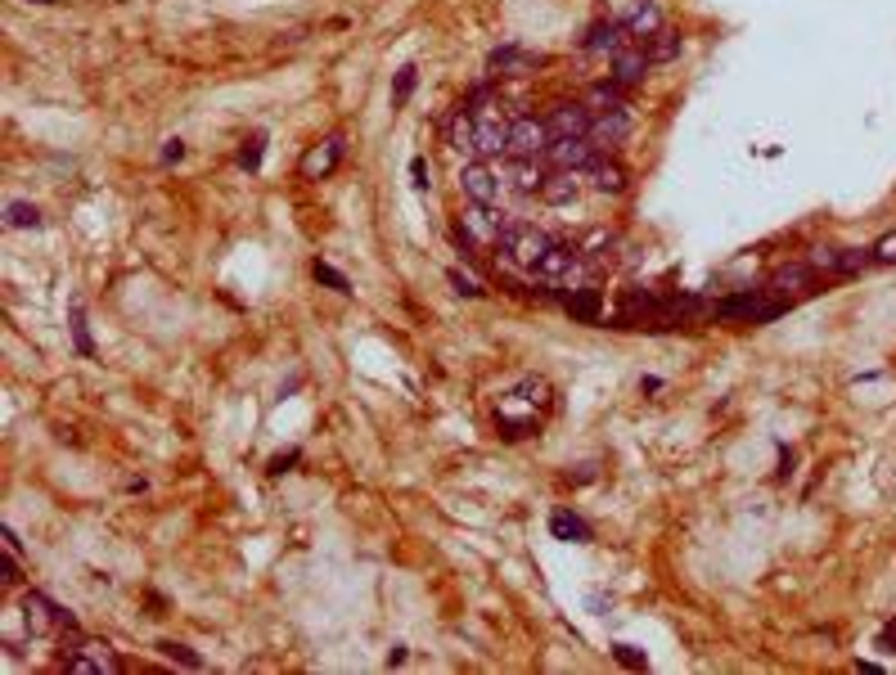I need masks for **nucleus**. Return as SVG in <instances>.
<instances>
[{
  "mask_svg": "<svg viewBox=\"0 0 896 675\" xmlns=\"http://www.w3.org/2000/svg\"><path fill=\"white\" fill-rule=\"evenodd\" d=\"M788 306L793 302L775 297L770 288H748V293H739V297L716 302V315H721V320H743V324H770V320H779Z\"/></svg>",
  "mask_w": 896,
  "mask_h": 675,
  "instance_id": "f257e3e1",
  "label": "nucleus"
},
{
  "mask_svg": "<svg viewBox=\"0 0 896 675\" xmlns=\"http://www.w3.org/2000/svg\"><path fill=\"white\" fill-rule=\"evenodd\" d=\"M550 234H541L536 225H505V234H500L496 248L505 252V261H514V266H527L536 270V261L550 252Z\"/></svg>",
  "mask_w": 896,
  "mask_h": 675,
  "instance_id": "f03ea898",
  "label": "nucleus"
},
{
  "mask_svg": "<svg viewBox=\"0 0 896 675\" xmlns=\"http://www.w3.org/2000/svg\"><path fill=\"white\" fill-rule=\"evenodd\" d=\"M23 621L32 635H59V630H77V617L68 608H59L55 599H46L41 590L23 594Z\"/></svg>",
  "mask_w": 896,
  "mask_h": 675,
  "instance_id": "7ed1b4c3",
  "label": "nucleus"
},
{
  "mask_svg": "<svg viewBox=\"0 0 896 675\" xmlns=\"http://www.w3.org/2000/svg\"><path fill=\"white\" fill-rule=\"evenodd\" d=\"M473 144H478L482 158L509 153V117H505V108H500V104L473 108Z\"/></svg>",
  "mask_w": 896,
  "mask_h": 675,
  "instance_id": "20e7f679",
  "label": "nucleus"
},
{
  "mask_svg": "<svg viewBox=\"0 0 896 675\" xmlns=\"http://www.w3.org/2000/svg\"><path fill=\"white\" fill-rule=\"evenodd\" d=\"M460 189L469 203H482V207H496V198L505 194V176H500L491 162H464L460 167Z\"/></svg>",
  "mask_w": 896,
  "mask_h": 675,
  "instance_id": "39448f33",
  "label": "nucleus"
},
{
  "mask_svg": "<svg viewBox=\"0 0 896 675\" xmlns=\"http://www.w3.org/2000/svg\"><path fill=\"white\" fill-rule=\"evenodd\" d=\"M500 234H505V216H500L496 207L469 203V207L460 212V239H464V243L491 248V243H500Z\"/></svg>",
  "mask_w": 896,
  "mask_h": 675,
  "instance_id": "423d86ee",
  "label": "nucleus"
},
{
  "mask_svg": "<svg viewBox=\"0 0 896 675\" xmlns=\"http://www.w3.org/2000/svg\"><path fill=\"white\" fill-rule=\"evenodd\" d=\"M550 126H545V117H532V113H523V117H514L509 122V153L514 158H541L545 149H550Z\"/></svg>",
  "mask_w": 896,
  "mask_h": 675,
  "instance_id": "0eeeda50",
  "label": "nucleus"
},
{
  "mask_svg": "<svg viewBox=\"0 0 896 675\" xmlns=\"http://www.w3.org/2000/svg\"><path fill=\"white\" fill-rule=\"evenodd\" d=\"M541 158L550 171H586L599 158V149L590 144V135H568V140H550Z\"/></svg>",
  "mask_w": 896,
  "mask_h": 675,
  "instance_id": "6e6552de",
  "label": "nucleus"
},
{
  "mask_svg": "<svg viewBox=\"0 0 896 675\" xmlns=\"http://www.w3.org/2000/svg\"><path fill=\"white\" fill-rule=\"evenodd\" d=\"M343 153H347L343 135H325V140H316L307 153H302V162H298L302 180H325V176H334L338 162H343Z\"/></svg>",
  "mask_w": 896,
  "mask_h": 675,
  "instance_id": "1a4fd4ad",
  "label": "nucleus"
},
{
  "mask_svg": "<svg viewBox=\"0 0 896 675\" xmlns=\"http://www.w3.org/2000/svg\"><path fill=\"white\" fill-rule=\"evenodd\" d=\"M590 108L586 99H563V104L550 108V117H545V126H550L554 140H568V135H586L590 131Z\"/></svg>",
  "mask_w": 896,
  "mask_h": 675,
  "instance_id": "9d476101",
  "label": "nucleus"
},
{
  "mask_svg": "<svg viewBox=\"0 0 896 675\" xmlns=\"http://www.w3.org/2000/svg\"><path fill=\"white\" fill-rule=\"evenodd\" d=\"M626 45H631V32H626V23H617V18H604V23H595L586 36H581V50L608 54V59H613L617 50H626Z\"/></svg>",
  "mask_w": 896,
  "mask_h": 675,
  "instance_id": "9b49d317",
  "label": "nucleus"
},
{
  "mask_svg": "<svg viewBox=\"0 0 896 675\" xmlns=\"http://www.w3.org/2000/svg\"><path fill=\"white\" fill-rule=\"evenodd\" d=\"M815 279H820V275H815V270L802 261V266H779L775 275L766 279V288L775 297H788V302H793V297H802V293H815Z\"/></svg>",
  "mask_w": 896,
  "mask_h": 675,
  "instance_id": "f8f14e48",
  "label": "nucleus"
},
{
  "mask_svg": "<svg viewBox=\"0 0 896 675\" xmlns=\"http://www.w3.org/2000/svg\"><path fill=\"white\" fill-rule=\"evenodd\" d=\"M500 176H505V185L518 189V194H541V185L550 180V167H545V158H514V167L500 171Z\"/></svg>",
  "mask_w": 896,
  "mask_h": 675,
  "instance_id": "ddd939ff",
  "label": "nucleus"
},
{
  "mask_svg": "<svg viewBox=\"0 0 896 675\" xmlns=\"http://www.w3.org/2000/svg\"><path fill=\"white\" fill-rule=\"evenodd\" d=\"M649 50H644V45H626V50H617L613 54V72H608V77L617 81V86H635V81H644L649 77Z\"/></svg>",
  "mask_w": 896,
  "mask_h": 675,
  "instance_id": "4468645a",
  "label": "nucleus"
},
{
  "mask_svg": "<svg viewBox=\"0 0 896 675\" xmlns=\"http://www.w3.org/2000/svg\"><path fill=\"white\" fill-rule=\"evenodd\" d=\"M586 180H590V189H599V194H622V189L631 185V176H626L622 162L604 158V153H599V158L586 167Z\"/></svg>",
  "mask_w": 896,
  "mask_h": 675,
  "instance_id": "2eb2a0df",
  "label": "nucleus"
},
{
  "mask_svg": "<svg viewBox=\"0 0 896 675\" xmlns=\"http://www.w3.org/2000/svg\"><path fill=\"white\" fill-rule=\"evenodd\" d=\"M626 131H631V117H626V108H617V113H595L590 117V144L595 149H608V144H622Z\"/></svg>",
  "mask_w": 896,
  "mask_h": 675,
  "instance_id": "dca6fc26",
  "label": "nucleus"
},
{
  "mask_svg": "<svg viewBox=\"0 0 896 675\" xmlns=\"http://www.w3.org/2000/svg\"><path fill=\"white\" fill-rule=\"evenodd\" d=\"M577 261H581V248H572V243H550V252L536 261V275L550 279V284L554 279H572Z\"/></svg>",
  "mask_w": 896,
  "mask_h": 675,
  "instance_id": "f3484780",
  "label": "nucleus"
},
{
  "mask_svg": "<svg viewBox=\"0 0 896 675\" xmlns=\"http://www.w3.org/2000/svg\"><path fill=\"white\" fill-rule=\"evenodd\" d=\"M550 531H554V540H568V545H590V540H595L590 522L581 518V513H572V509L550 513Z\"/></svg>",
  "mask_w": 896,
  "mask_h": 675,
  "instance_id": "a211bd4d",
  "label": "nucleus"
},
{
  "mask_svg": "<svg viewBox=\"0 0 896 675\" xmlns=\"http://www.w3.org/2000/svg\"><path fill=\"white\" fill-rule=\"evenodd\" d=\"M626 32H631L635 45H644V41H653L658 32H667V14H662V9L649 0L644 9H635V14L626 18Z\"/></svg>",
  "mask_w": 896,
  "mask_h": 675,
  "instance_id": "6ab92c4d",
  "label": "nucleus"
},
{
  "mask_svg": "<svg viewBox=\"0 0 896 675\" xmlns=\"http://www.w3.org/2000/svg\"><path fill=\"white\" fill-rule=\"evenodd\" d=\"M491 68H500V72H509V77H523V72H532V68H541V54H527V50H518V45H500V50H491Z\"/></svg>",
  "mask_w": 896,
  "mask_h": 675,
  "instance_id": "aec40b11",
  "label": "nucleus"
},
{
  "mask_svg": "<svg viewBox=\"0 0 896 675\" xmlns=\"http://www.w3.org/2000/svg\"><path fill=\"white\" fill-rule=\"evenodd\" d=\"M563 302H568V311L577 315L581 324H599V315H604V293H599L595 284H586V288H572V293L563 297Z\"/></svg>",
  "mask_w": 896,
  "mask_h": 675,
  "instance_id": "412c9836",
  "label": "nucleus"
},
{
  "mask_svg": "<svg viewBox=\"0 0 896 675\" xmlns=\"http://www.w3.org/2000/svg\"><path fill=\"white\" fill-rule=\"evenodd\" d=\"M577 194H581V171H550V180L541 185V198L554 207L572 203Z\"/></svg>",
  "mask_w": 896,
  "mask_h": 675,
  "instance_id": "4be33fe9",
  "label": "nucleus"
},
{
  "mask_svg": "<svg viewBox=\"0 0 896 675\" xmlns=\"http://www.w3.org/2000/svg\"><path fill=\"white\" fill-rule=\"evenodd\" d=\"M586 108L590 113H617V108H626V86H617L613 77L595 81V86L586 90Z\"/></svg>",
  "mask_w": 896,
  "mask_h": 675,
  "instance_id": "5701e85b",
  "label": "nucleus"
},
{
  "mask_svg": "<svg viewBox=\"0 0 896 675\" xmlns=\"http://www.w3.org/2000/svg\"><path fill=\"white\" fill-rule=\"evenodd\" d=\"M5 225H10V230H41V225H46V216H41L37 203L10 198V203H5Z\"/></svg>",
  "mask_w": 896,
  "mask_h": 675,
  "instance_id": "b1692460",
  "label": "nucleus"
},
{
  "mask_svg": "<svg viewBox=\"0 0 896 675\" xmlns=\"http://www.w3.org/2000/svg\"><path fill=\"white\" fill-rule=\"evenodd\" d=\"M644 50H649V63H671V59H680L685 41H680V32H658L653 41H644Z\"/></svg>",
  "mask_w": 896,
  "mask_h": 675,
  "instance_id": "393cba45",
  "label": "nucleus"
},
{
  "mask_svg": "<svg viewBox=\"0 0 896 675\" xmlns=\"http://www.w3.org/2000/svg\"><path fill=\"white\" fill-rule=\"evenodd\" d=\"M451 149L455 153H478V144H473V117L464 113V104H460V113H455V126H451Z\"/></svg>",
  "mask_w": 896,
  "mask_h": 675,
  "instance_id": "a878e982",
  "label": "nucleus"
},
{
  "mask_svg": "<svg viewBox=\"0 0 896 675\" xmlns=\"http://www.w3.org/2000/svg\"><path fill=\"white\" fill-rule=\"evenodd\" d=\"M869 266H874V252H869V248H842V266H838V279L865 275Z\"/></svg>",
  "mask_w": 896,
  "mask_h": 675,
  "instance_id": "bb28decb",
  "label": "nucleus"
},
{
  "mask_svg": "<svg viewBox=\"0 0 896 675\" xmlns=\"http://www.w3.org/2000/svg\"><path fill=\"white\" fill-rule=\"evenodd\" d=\"M806 266H811L815 275H838L842 248H811V252H806Z\"/></svg>",
  "mask_w": 896,
  "mask_h": 675,
  "instance_id": "cd10ccee",
  "label": "nucleus"
},
{
  "mask_svg": "<svg viewBox=\"0 0 896 675\" xmlns=\"http://www.w3.org/2000/svg\"><path fill=\"white\" fill-rule=\"evenodd\" d=\"M514 396H523L532 410H545V405H550V383H545V378H523Z\"/></svg>",
  "mask_w": 896,
  "mask_h": 675,
  "instance_id": "c85d7f7f",
  "label": "nucleus"
},
{
  "mask_svg": "<svg viewBox=\"0 0 896 675\" xmlns=\"http://www.w3.org/2000/svg\"><path fill=\"white\" fill-rule=\"evenodd\" d=\"M19 581H23V554L19 549H5V558H0V585L14 590Z\"/></svg>",
  "mask_w": 896,
  "mask_h": 675,
  "instance_id": "c756f323",
  "label": "nucleus"
},
{
  "mask_svg": "<svg viewBox=\"0 0 896 675\" xmlns=\"http://www.w3.org/2000/svg\"><path fill=\"white\" fill-rule=\"evenodd\" d=\"M446 284H451L460 297H469V302H473V297H482V293H487V288H482L473 275H464L460 266H451V270H446Z\"/></svg>",
  "mask_w": 896,
  "mask_h": 675,
  "instance_id": "7c9ffc66",
  "label": "nucleus"
},
{
  "mask_svg": "<svg viewBox=\"0 0 896 675\" xmlns=\"http://www.w3.org/2000/svg\"><path fill=\"white\" fill-rule=\"evenodd\" d=\"M311 275H316L320 284H329V288H334V293H352V279H347L343 270H334V266H329V261H316V266H311Z\"/></svg>",
  "mask_w": 896,
  "mask_h": 675,
  "instance_id": "2f4dec72",
  "label": "nucleus"
},
{
  "mask_svg": "<svg viewBox=\"0 0 896 675\" xmlns=\"http://www.w3.org/2000/svg\"><path fill=\"white\" fill-rule=\"evenodd\" d=\"M73 338H77V351H82V356H95V342H91V329H86L82 302H73Z\"/></svg>",
  "mask_w": 896,
  "mask_h": 675,
  "instance_id": "473e14b6",
  "label": "nucleus"
},
{
  "mask_svg": "<svg viewBox=\"0 0 896 675\" xmlns=\"http://www.w3.org/2000/svg\"><path fill=\"white\" fill-rule=\"evenodd\" d=\"M415 81H419V68H415V63H406V68H397V86H392V104H406V99H410V90H415Z\"/></svg>",
  "mask_w": 896,
  "mask_h": 675,
  "instance_id": "72a5a7b5",
  "label": "nucleus"
},
{
  "mask_svg": "<svg viewBox=\"0 0 896 675\" xmlns=\"http://www.w3.org/2000/svg\"><path fill=\"white\" fill-rule=\"evenodd\" d=\"M158 648H163V653L172 657V662L190 666V671H199V666H203V657H199V653H190V648H185V644H172V639H163V644H158Z\"/></svg>",
  "mask_w": 896,
  "mask_h": 675,
  "instance_id": "f704fd0d",
  "label": "nucleus"
},
{
  "mask_svg": "<svg viewBox=\"0 0 896 675\" xmlns=\"http://www.w3.org/2000/svg\"><path fill=\"white\" fill-rule=\"evenodd\" d=\"M869 252H874V266H896V230H887Z\"/></svg>",
  "mask_w": 896,
  "mask_h": 675,
  "instance_id": "c9c22d12",
  "label": "nucleus"
},
{
  "mask_svg": "<svg viewBox=\"0 0 896 675\" xmlns=\"http://www.w3.org/2000/svg\"><path fill=\"white\" fill-rule=\"evenodd\" d=\"M262 144H266V135H253V140H244V149H239V167H248V171L262 167Z\"/></svg>",
  "mask_w": 896,
  "mask_h": 675,
  "instance_id": "e433bc0d",
  "label": "nucleus"
},
{
  "mask_svg": "<svg viewBox=\"0 0 896 675\" xmlns=\"http://www.w3.org/2000/svg\"><path fill=\"white\" fill-rule=\"evenodd\" d=\"M613 657H617L622 666H635V671H644V666H649V657H644L635 644H613Z\"/></svg>",
  "mask_w": 896,
  "mask_h": 675,
  "instance_id": "4c0bfd02",
  "label": "nucleus"
},
{
  "mask_svg": "<svg viewBox=\"0 0 896 675\" xmlns=\"http://www.w3.org/2000/svg\"><path fill=\"white\" fill-rule=\"evenodd\" d=\"M608 5V18H617V23H626V18L635 14V9H644L649 0H604Z\"/></svg>",
  "mask_w": 896,
  "mask_h": 675,
  "instance_id": "58836bf2",
  "label": "nucleus"
},
{
  "mask_svg": "<svg viewBox=\"0 0 896 675\" xmlns=\"http://www.w3.org/2000/svg\"><path fill=\"white\" fill-rule=\"evenodd\" d=\"M410 176H415V189H428L433 185V171H428L424 158H410Z\"/></svg>",
  "mask_w": 896,
  "mask_h": 675,
  "instance_id": "ea45409f",
  "label": "nucleus"
},
{
  "mask_svg": "<svg viewBox=\"0 0 896 675\" xmlns=\"http://www.w3.org/2000/svg\"><path fill=\"white\" fill-rule=\"evenodd\" d=\"M185 158V140H167V149H163V162H181Z\"/></svg>",
  "mask_w": 896,
  "mask_h": 675,
  "instance_id": "a19ab883",
  "label": "nucleus"
},
{
  "mask_svg": "<svg viewBox=\"0 0 896 675\" xmlns=\"http://www.w3.org/2000/svg\"><path fill=\"white\" fill-rule=\"evenodd\" d=\"M878 644H883V653H896V626H887V630H883V639H878Z\"/></svg>",
  "mask_w": 896,
  "mask_h": 675,
  "instance_id": "79ce46f5",
  "label": "nucleus"
},
{
  "mask_svg": "<svg viewBox=\"0 0 896 675\" xmlns=\"http://www.w3.org/2000/svg\"><path fill=\"white\" fill-rule=\"evenodd\" d=\"M32 5H59V0H32Z\"/></svg>",
  "mask_w": 896,
  "mask_h": 675,
  "instance_id": "37998d69",
  "label": "nucleus"
}]
</instances>
